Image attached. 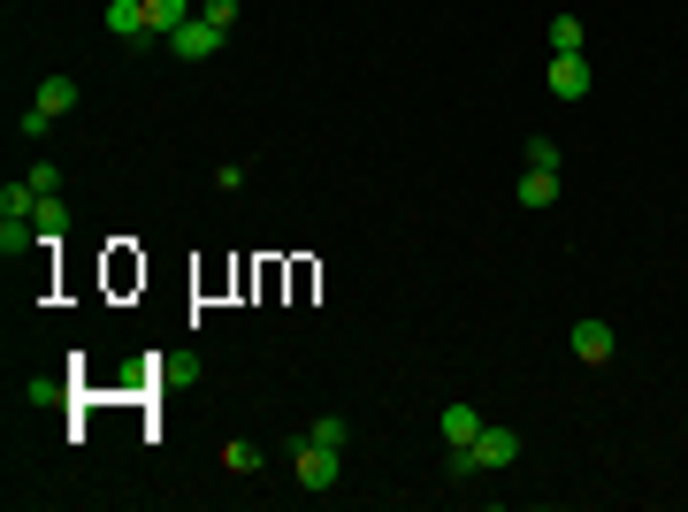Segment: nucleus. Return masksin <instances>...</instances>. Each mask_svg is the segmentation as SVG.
<instances>
[{"instance_id": "nucleus-9", "label": "nucleus", "mask_w": 688, "mask_h": 512, "mask_svg": "<svg viewBox=\"0 0 688 512\" xmlns=\"http://www.w3.org/2000/svg\"><path fill=\"white\" fill-rule=\"evenodd\" d=\"M475 436H482V413H475L467 398H452V405H444V444H475Z\"/></svg>"}, {"instance_id": "nucleus-19", "label": "nucleus", "mask_w": 688, "mask_h": 512, "mask_svg": "<svg viewBox=\"0 0 688 512\" xmlns=\"http://www.w3.org/2000/svg\"><path fill=\"white\" fill-rule=\"evenodd\" d=\"M23 183H31V191H62V169H54V162H38V169L23 176Z\"/></svg>"}, {"instance_id": "nucleus-10", "label": "nucleus", "mask_w": 688, "mask_h": 512, "mask_svg": "<svg viewBox=\"0 0 688 512\" xmlns=\"http://www.w3.org/2000/svg\"><path fill=\"white\" fill-rule=\"evenodd\" d=\"M558 199V169H528L520 176V207H551Z\"/></svg>"}, {"instance_id": "nucleus-17", "label": "nucleus", "mask_w": 688, "mask_h": 512, "mask_svg": "<svg viewBox=\"0 0 688 512\" xmlns=\"http://www.w3.org/2000/svg\"><path fill=\"white\" fill-rule=\"evenodd\" d=\"M307 436H322V444H337V452H344V444H352V428H344L337 413H322V421H314V428H307Z\"/></svg>"}, {"instance_id": "nucleus-18", "label": "nucleus", "mask_w": 688, "mask_h": 512, "mask_svg": "<svg viewBox=\"0 0 688 512\" xmlns=\"http://www.w3.org/2000/svg\"><path fill=\"white\" fill-rule=\"evenodd\" d=\"M528 169H558V146L551 138H528Z\"/></svg>"}, {"instance_id": "nucleus-7", "label": "nucleus", "mask_w": 688, "mask_h": 512, "mask_svg": "<svg viewBox=\"0 0 688 512\" xmlns=\"http://www.w3.org/2000/svg\"><path fill=\"white\" fill-rule=\"evenodd\" d=\"M115 38H146L154 23H146V0H108V15H100Z\"/></svg>"}, {"instance_id": "nucleus-14", "label": "nucleus", "mask_w": 688, "mask_h": 512, "mask_svg": "<svg viewBox=\"0 0 688 512\" xmlns=\"http://www.w3.org/2000/svg\"><path fill=\"white\" fill-rule=\"evenodd\" d=\"M31 230H38V222H8V214H0V253H8V260H15V253H23V245H31Z\"/></svg>"}, {"instance_id": "nucleus-12", "label": "nucleus", "mask_w": 688, "mask_h": 512, "mask_svg": "<svg viewBox=\"0 0 688 512\" xmlns=\"http://www.w3.org/2000/svg\"><path fill=\"white\" fill-rule=\"evenodd\" d=\"M551 54H581V15H551Z\"/></svg>"}, {"instance_id": "nucleus-16", "label": "nucleus", "mask_w": 688, "mask_h": 512, "mask_svg": "<svg viewBox=\"0 0 688 512\" xmlns=\"http://www.w3.org/2000/svg\"><path fill=\"white\" fill-rule=\"evenodd\" d=\"M199 15H207L214 31H237V0H199Z\"/></svg>"}, {"instance_id": "nucleus-4", "label": "nucleus", "mask_w": 688, "mask_h": 512, "mask_svg": "<svg viewBox=\"0 0 688 512\" xmlns=\"http://www.w3.org/2000/svg\"><path fill=\"white\" fill-rule=\"evenodd\" d=\"M222 38H230V31H214L207 15H191L184 31H169V54L176 62H207V54H222Z\"/></svg>"}, {"instance_id": "nucleus-1", "label": "nucleus", "mask_w": 688, "mask_h": 512, "mask_svg": "<svg viewBox=\"0 0 688 512\" xmlns=\"http://www.w3.org/2000/svg\"><path fill=\"white\" fill-rule=\"evenodd\" d=\"M291 467H299V490H337L344 452L337 444H322V436H299V444H291Z\"/></svg>"}, {"instance_id": "nucleus-3", "label": "nucleus", "mask_w": 688, "mask_h": 512, "mask_svg": "<svg viewBox=\"0 0 688 512\" xmlns=\"http://www.w3.org/2000/svg\"><path fill=\"white\" fill-rule=\"evenodd\" d=\"M612 344H620V337H612V322H597V314L566 330V352H574L581 367H604V359H612Z\"/></svg>"}, {"instance_id": "nucleus-2", "label": "nucleus", "mask_w": 688, "mask_h": 512, "mask_svg": "<svg viewBox=\"0 0 688 512\" xmlns=\"http://www.w3.org/2000/svg\"><path fill=\"white\" fill-rule=\"evenodd\" d=\"M77 108V77H38V92H31V115H23V131L38 138V131H54L62 115Z\"/></svg>"}, {"instance_id": "nucleus-15", "label": "nucleus", "mask_w": 688, "mask_h": 512, "mask_svg": "<svg viewBox=\"0 0 688 512\" xmlns=\"http://www.w3.org/2000/svg\"><path fill=\"white\" fill-rule=\"evenodd\" d=\"M54 398H62L54 375H31V382H23V405H54Z\"/></svg>"}, {"instance_id": "nucleus-11", "label": "nucleus", "mask_w": 688, "mask_h": 512, "mask_svg": "<svg viewBox=\"0 0 688 512\" xmlns=\"http://www.w3.org/2000/svg\"><path fill=\"white\" fill-rule=\"evenodd\" d=\"M31 222H38V237L54 245V237H62V222H69V214H62V191H38V214H31Z\"/></svg>"}, {"instance_id": "nucleus-6", "label": "nucleus", "mask_w": 688, "mask_h": 512, "mask_svg": "<svg viewBox=\"0 0 688 512\" xmlns=\"http://www.w3.org/2000/svg\"><path fill=\"white\" fill-rule=\"evenodd\" d=\"M475 459H482V467H513V459H520V436H513V428H490V421H482Z\"/></svg>"}, {"instance_id": "nucleus-8", "label": "nucleus", "mask_w": 688, "mask_h": 512, "mask_svg": "<svg viewBox=\"0 0 688 512\" xmlns=\"http://www.w3.org/2000/svg\"><path fill=\"white\" fill-rule=\"evenodd\" d=\"M199 15V0H146V23H154V38H169Z\"/></svg>"}, {"instance_id": "nucleus-13", "label": "nucleus", "mask_w": 688, "mask_h": 512, "mask_svg": "<svg viewBox=\"0 0 688 512\" xmlns=\"http://www.w3.org/2000/svg\"><path fill=\"white\" fill-rule=\"evenodd\" d=\"M222 467H230V475H260V444H245V436L222 444Z\"/></svg>"}, {"instance_id": "nucleus-5", "label": "nucleus", "mask_w": 688, "mask_h": 512, "mask_svg": "<svg viewBox=\"0 0 688 512\" xmlns=\"http://www.w3.org/2000/svg\"><path fill=\"white\" fill-rule=\"evenodd\" d=\"M543 85H551L558 100H589V62H581V54H551Z\"/></svg>"}]
</instances>
